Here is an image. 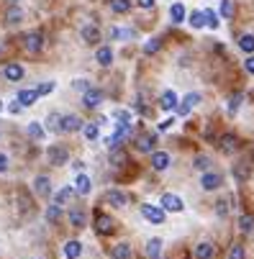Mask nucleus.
Returning a JSON list of instances; mask_svg holds the SVG:
<instances>
[{"mask_svg": "<svg viewBox=\"0 0 254 259\" xmlns=\"http://www.w3.org/2000/svg\"><path fill=\"white\" fill-rule=\"evenodd\" d=\"M46 156H49V164H67V159H69V154H67V149L64 146H59V144H54V146H49L46 149Z\"/></svg>", "mask_w": 254, "mask_h": 259, "instance_id": "obj_1", "label": "nucleus"}, {"mask_svg": "<svg viewBox=\"0 0 254 259\" xmlns=\"http://www.w3.org/2000/svg\"><path fill=\"white\" fill-rule=\"evenodd\" d=\"M141 216L152 223H165V208L162 206H141Z\"/></svg>", "mask_w": 254, "mask_h": 259, "instance_id": "obj_2", "label": "nucleus"}, {"mask_svg": "<svg viewBox=\"0 0 254 259\" xmlns=\"http://www.w3.org/2000/svg\"><path fill=\"white\" fill-rule=\"evenodd\" d=\"M23 47H26V52H31V54H36V52H41V47H44V36L41 33H26L23 36Z\"/></svg>", "mask_w": 254, "mask_h": 259, "instance_id": "obj_3", "label": "nucleus"}, {"mask_svg": "<svg viewBox=\"0 0 254 259\" xmlns=\"http://www.w3.org/2000/svg\"><path fill=\"white\" fill-rule=\"evenodd\" d=\"M83 126H85V123L80 121L77 116H62V121H59V131H64V133L83 131Z\"/></svg>", "mask_w": 254, "mask_h": 259, "instance_id": "obj_4", "label": "nucleus"}, {"mask_svg": "<svg viewBox=\"0 0 254 259\" xmlns=\"http://www.w3.org/2000/svg\"><path fill=\"white\" fill-rule=\"evenodd\" d=\"M177 105H180L177 93H175V90H165V93H162V98H159V108H162V110H175Z\"/></svg>", "mask_w": 254, "mask_h": 259, "instance_id": "obj_5", "label": "nucleus"}, {"mask_svg": "<svg viewBox=\"0 0 254 259\" xmlns=\"http://www.w3.org/2000/svg\"><path fill=\"white\" fill-rule=\"evenodd\" d=\"M162 208H165V210H172V213H180L185 206H182V200L177 198V195H172V193H165V195H162Z\"/></svg>", "mask_w": 254, "mask_h": 259, "instance_id": "obj_6", "label": "nucleus"}, {"mask_svg": "<svg viewBox=\"0 0 254 259\" xmlns=\"http://www.w3.org/2000/svg\"><path fill=\"white\" fill-rule=\"evenodd\" d=\"M100 103H103V93H100V90H95V87L85 90V95H83V105L85 108H98Z\"/></svg>", "mask_w": 254, "mask_h": 259, "instance_id": "obj_7", "label": "nucleus"}, {"mask_svg": "<svg viewBox=\"0 0 254 259\" xmlns=\"http://www.w3.org/2000/svg\"><path fill=\"white\" fill-rule=\"evenodd\" d=\"M3 75H5L8 82H18V80H23V67L16 64V62H10V64L3 67Z\"/></svg>", "mask_w": 254, "mask_h": 259, "instance_id": "obj_8", "label": "nucleus"}, {"mask_svg": "<svg viewBox=\"0 0 254 259\" xmlns=\"http://www.w3.org/2000/svg\"><path fill=\"white\" fill-rule=\"evenodd\" d=\"M221 182H224V177L218 175V172H205L203 180H200L203 190H218V187H221Z\"/></svg>", "mask_w": 254, "mask_h": 259, "instance_id": "obj_9", "label": "nucleus"}, {"mask_svg": "<svg viewBox=\"0 0 254 259\" xmlns=\"http://www.w3.org/2000/svg\"><path fill=\"white\" fill-rule=\"evenodd\" d=\"M80 36H83L85 44H98V41H100V28H98V26H92V24H87V26H83Z\"/></svg>", "mask_w": 254, "mask_h": 259, "instance_id": "obj_10", "label": "nucleus"}, {"mask_svg": "<svg viewBox=\"0 0 254 259\" xmlns=\"http://www.w3.org/2000/svg\"><path fill=\"white\" fill-rule=\"evenodd\" d=\"M216 257V246L211 241H200L195 246V259H213Z\"/></svg>", "mask_w": 254, "mask_h": 259, "instance_id": "obj_11", "label": "nucleus"}, {"mask_svg": "<svg viewBox=\"0 0 254 259\" xmlns=\"http://www.w3.org/2000/svg\"><path fill=\"white\" fill-rule=\"evenodd\" d=\"M33 190H36V195H41V198L52 195V182H49V177L39 175L36 180H33Z\"/></svg>", "mask_w": 254, "mask_h": 259, "instance_id": "obj_12", "label": "nucleus"}, {"mask_svg": "<svg viewBox=\"0 0 254 259\" xmlns=\"http://www.w3.org/2000/svg\"><path fill=\"white\" fill-rule=\"evenodd\" d=\"M152 167H154L157 172L167 170V167H169V154L167 152H154L152 154Z\"/></svg>", "mask_w": 254, "mask_h": 259, "instance_id": "obj_13", "label": "nucleus"}, {"mask_svg": "<svg viewBox=\"0 0 254 259\" xmlns=\"http://www.w3.org/2000/svg\"><path fill=\"white\" fill-rule=\"evenodd\" d=\"M36 100H39V90H21V93H18V103H21L23 108L33 105Z\"/></svg>", "mask_w": 254, "mask_h": 259, "instance_id": "obj_14", "label": "nucleus"}, {"mask_svg": "<svg viewBox=\"0 0 254 259\" xmlns=\"http://www.w3.org/2000/svg\"><path fill=\"white\" fill-rule=\"evenodd\" d=\"M95 229H98V233H111L113 231V221L106 216V213H98L95 216Z\"/></svg>", "mask_w": 254, "mask_h": 259, "instance_id": "obj_15", "label": "nucleus"}, {"mask_svg": "<svg viewBox=\"0 0 254 259\" xmlns=\"http://www.w3.org/2000/svg\"><path fill=\"white\" fill-rule=\"evenodd\" d=\"M75 190H77L80 195H90V190H92L90 177H87V175H77V180H75Z\"/></svg>", "mask_w": 254, "mask_h": 259, "instance_id": "obj_16", "label": "nucleus"}, {"mask_svg": "<svg viewBox=\"0 0 254 259\" xmlns=\"http://www.w3.org/2000/svg\"><path fill=\"white\" fill-rule=\"evenodd\" d=\"M95 59H98L100 67H111V62H113V49H111V47H100L98 54H95Z\"/></svg>", "mask_w": 254, "mask_h": 259, "instance_id": "obj_17", "label": "nucleus"}, {"mask_svg": "<svg viewBox=\"0 0 254 259\" xmlns=\"http://www.w3.org/2000/svg\"><path fill=\"white\" fill-rule=\"evenodd\" d=\"M152 146H154L152 133H141V136H136V149L139 152H152Z\"/></svg>", "mask_w": 254, "mask_h": 259, "instance_id": "obj_18", "label": "nucleus"}, {"mask_svg": "<svg viewBox=\"0 0 254 259\" xmlns=\"http://www.w3.org/2000/svg\"><path fill=\"white\" fill-rule=\"evenodd\" d=\"M80 254H83V244H80V241L72 239V241L64 244V257H67V259H77Z\"/></svg>", "mask_w": 254, "mask_h": 259, "instance_id": "obj_19", "label": "nucleus"}, {"mask_svg": "<svg viewBox=\"0 0 254 259\" xmlns=\"http://www.w3.org/2000/svg\"><path fill=\"white\" fill-rule=\"evenodd\" d=\"M159 254H162V239H149L146 241V257L159 259Z\"/></svg>", "mask_w": 254, "mask_h": 259, "instance_id": "obj_20", "label": "nucleus"}, {"mask_svg": "<svg viewBox=\"0 0 254 259\" xmlns=\"http://www.w3.org/2000/svg\"><path fill=\"white\" fill-rule=\"evenodd\" d=\"M249 175H252V167H249L247 162H239V164L234 167V177L239 180V182H247Z\"/></svg>", "mask_w": 254, "mask_h": 259, "instance_id": "obj_21", "label": "nucleus"}, {"mask_svg": "<svg viewBox=\"0 0 254 259\" xmlns=\"http://www.w3.org/2000/svg\"><path fill=\"white\" fill-rule=\"evenodd\" d=\"M169 18H172V24H182L185 21V5H180V3L169 5Z\"/></svg>", "mask_w": 254, "mask_h": 259, "instance_id": "obj_22", "label": "nucleus"}, {"mask_svg": "<svg viewBox=\"0 0 254 259\" xmlns=\"http://www.w3.org/2000/svg\"><path fill=\"white\" fill-rule=\"evenodd\" d=\"M108 203L113 208H123L126 206V195L121 193V190H111V193H108Z\"/></svg>", "mask_w": 254, "mask_h": 259, "instance_id": "obj_23", "label": "nucleus"}, {"mask_svg": "<svg viewBox=\"0 0 254 259\" xmlns=\"http://www.w3.org/2000/svg\"><path fill=\"white\" fill-rule=\"evenodd\" d=\"M131 257H134V252H131L129 244H118L113 249V259H131Z\"/></svg>", "mask_w": 254, "mask_h": 259, "instance_id": "obj_24", "label": "nucleus"}, {"mask_svg": "<svg viewBox=\"0 0 254 259\" xmlns=\"http://www.w3.org/2000/svg\"><path fill=\"white\" fill-rule=\"evenodd\" d=\"M239 49L247 52V54H254V36L252 33H244V36L239 39Z\"/></svg>", "mask_w": 254, "mask_h": 259, "instance_id": "obj_25", "label": "nucleus"}, {"mask_svg": "<svg viewBox=\"0 0 254 259\" xmlns=\"http://www.w3.org/2000/svg\"><path fill=\"white\" fill-rule=\"evenodd\" d=\"M111 10H113V13H129V10H131V0H111Z\"/></svg>", "mask_w": 254, "mask_h": 259, "instance_id": "obj_26", "label": "nucleus"}, {"mask_svg": "<svg viewBox=\"0 0 254 259\" xmlns=\"http://www.w3.org/2000/svg\"><path fill=\"white\" fill-rule=\"evenodd\" d=\"M236 146H239V144H236V136H231V133H226V136L221 139V152H224V154H231Z\"/></svg>", "mask_w": 254, "mask_h": 259, "instance_id": "obj_27", "label": "nucleus"}, {"mask_svg": "<svg viewBox=\"0 0 254 259\" xmlns=\"http://www.w3.org/2000/svg\"><path fill=\"white\" fill-rule=\"evenodd\" d=\"M75 193H77V190L67 185V187H62V190H59V193H56V195H54V200H56V203H59V206H64V203H67L69 198H72Z\"/></svg>", "mask_w": 254, "mask_h": 259, "instance_id": "obj_28", "label": "nucleus"}, {"mask_svg": "<svg viewBox=\"0 0 254 259\" xmlns=\"http://www.w3.org/2000/svg\"><path fill=\"white\" fill-rule=\"evenodd\" d=\"M69 223H72L75 229H83L85 226V213L83 210H69Z\"/></svg>", "mask_w": 254, "mask_h": 259, "instance_id": "obj_29", "label": "nucleus"}, {"mask_svg": "<svg viewBox=\"0 0 254 259\" xmlns=\"http://www.w3.org/2000/svg\"><path fill=\"white\" fill-rule=\"evenodd\" d=\"M203 13H205V26L216 31V28H218V24H221V21H218V13H216V10H211V8L203 10Z\"/></svg>", "mask_w": 254, "mask_h": 259, "instance_id": "obj_30", "label": "nucleus"}, {"mask_svg": "<svg viewBox=\"0 0 254 259\" xmlns=\"http://www.w3.org/2000/svg\"><path fill=\"white\" fill-rule=\"evenodd\" d=\"M59 216H62L59 203H54V206H49V208H46V221H49V223H56V221H59Z\"/></svg>", "mask_w": 254, "mask_h": 259, "instance_id": "obj_31", "label": "nucleus"}, {"mask_svg": "<svg viewBox=\"0 0 254 259\" xmlns=\"http://www.w3.org/2000/svg\"><path fill=\"white\" fill-rule=\"evenodd\" d=\"M190 24H193V28H203L205 26V13H203V10H193V13H190Z\"/></svg>", "mask_w": 254, "mask_h": 259, "instance_id": "obj_32", "label": "nucleus"}, {"mask_svg": "<svg viewBox=\"0 0 254 259\" xmlns=\"http://www.w3.org/2000/svg\"><path fill=\"white\" fill-rule=\"evenodd\" d=\"M234 10H236L234 0H221V16L224 18H234Z\"/></svg>", "mask_w": 254, "mask_h": 259, "instance_id": "obj_33", "label": "nucleus"}, {"mask_svg": "<svg viewBox=\"0 0 254 259\" xmlns=\"http://www.w3.org/2000/svg\"><path fill=\"white\" fill-rule=\"evenodd\" d=\"M239 229L244 233H252L254 231V216H241L239 218Z\"/></svg>", "mask_w": 254, "mask_h": 259, "instance_id": "obj_34", "label": "nucleus"}, {"mask_svg": "<svg viewBox=\"0 0 254 259\" xmlns=\"http://www.w3.org/2000/svg\"><path fill=\"white\" fill-rule=\"evenodd\" d=\"M23 18V10L21 8H8V13H5V21H8V24H18V21Z\"/></svg>", "mask_w": 254, "mask_h": 259, "instance_id": "obj_35", "label": "nucleus"}, {"mask_svg": "<svg viewBox=\"0 0 254 259\" xmlns=\"http://www.w3.org/2000/svg\"><path fill=\"white\" fill-rule=\"evenodd\" d=\"M83 133H85L87 141L98 139V123H85V126H83Z\"/></svg>", "mask_w": 254, "mask_h": 259, "instance_id": "obj_36", "label": "nucleus"}, {"mask_svg": "<svg viewBox=\"0 0 254 259\" xmlns=\"http://www.w3.org/2000/svg\"><path fill=\"white\" fill-rule=\"evenodd\" d=\"M111 164H113V167H123V164H126V152L113 149V154H111Z\"/></svg>", "mask_w": 254, "mask_h": 259, "instance_id": "obj_37", "label": "nucleus"}, {"mask_svg": "<svg viewBox=\"0 0 254 259\" xmlns=\"http://www.w3.org/2000/svg\"><path fill=\"white\" fill-rule=\"evenodd\" d=\"M28 136H31V139H39V141L44 139V129L39 126L36 121H33V123H28Z\"/></svg>", "mask_w": 254, "mask_h": 259, "instance_id": "obj_38", "label": "nucleus"}, {"mask_svg": "<svg viewBox=\"0 0 254 259\" xmlns=\"http://www.w3.org/2000/svg\"><path fill=\"white\" fill-rule=\"evenodd\" d=\"M239 105H241V93H236V95H231V100H228V113L234 116L236 110H239Z\"/></svg>", "mask_w": 254, "mask_h": 259, "instance_id": "obj_39", "label": "nucleus"}, {"mask_svg": "<svg viewBox=\"0 0 254 259\" xmlns=\"http://www.w3.org/2000/svg\"><path fill=\"white\" fill-rule=\"evenodd\" d=\"M228 259H244V246L241 244H234L228 249Z\"/></svg>", "mask_w": 254, "mask_h": 259, "instance_id": "obj_40", "label": "nucleus"}, {"mask_svg": "<svg viewBox=\"0 0 254 259\" xmlns=\"http://www.w3.org/2000/svg\"><path fill=\"white\" fill-rule=\"evenodd\" d=\"M208 164H211V159H208V156H195V159H193V167H195V170H208Z\"/></svg>", "mask_w": 254, "mask_h": 259, "instance_id": "obj_41", "label": "nucleus"}, {"mask_svg": "<svg viewBox=\"0 0 254 259\" xmlns=\"http://www.w3.org/2000/svg\"><path fill=\"white\" fill-rule=\"evenodd\" d=\"M157 52H159V41H157V39H152V41L144 44V54H157Z\"/></svg>", "mask_w": 254, "mask_h": 259, "instance_id": "obj_42", "label": "nucleus"}, {"mask_svg": "<svg viewBox=\"0 0 254 259\" xmlns=\"http://www.w3.org/2000/svg\"><path fill=\"white\" fill-rule=\"evenodd\" d=\"M216 213H218V216H226V213H228V200L226 198H221L216 203Z\"/></svg>", "mask_w": 254, "mask_h": 259, "instance_id": "obj_43", "label": "nucleus"}, {"mask_svg": "<svg viewBox=\"0 0 254 259\" xmlns=\"http://www.w3.org/2000/svg\"><path fill=\"white\" fill-rule=\"evenodd\" d=\"M182 103L193 108V105H198V103H200V95H198V93H190V95H185V100H182Z\"/></svg>", "mask_w": 254, "mask_h": 259, "instance_id": "obj_44", "label": "nucleus"}, {"mask_svg": "<svg viewBox=\"0 0 254 259\" xmlns=\"http://www.w3.org/2000/svg\"><path fill=\"white\" fill-rule=\"evenodd\" d=\"M59 121H62L59 116L52 113V116H49V129H52V131H59Z\"/></svg>", "mask_w": 254, "mask_h": 259, "instance_id": "obj_45", "label": "nucleus"}, {"mask_svg": "<svg viewBox=\"0 0 254 259\" xmlns=\"http://www.w3.org/2000/svg\"><path fill=\"white\" fill-rule=\"evenodd\" d=\"M244 70H247L249 75H254V54H249V57L244 59Z\"/></svg>", "mask_w": 254, "mask_h": 259, "instance_id": "obj_46", "label": "nucleus"}, {"mask_svg": "<svg viewBox=\"0 0 254 259\" xmlns=\"http://www.w3.org/2000/svg\"><path fill=\"white\" fill-rule=\"evenodd\" d=\"M39 90V95H49L52 93V90H54V82H44L41 87H36Z\"/></svg>", "mask_w": 254, "mask_h": 259, "instance_id": "obj_47", "label": "nucleus"}, {"mask_svg": "<svg viewBox=\"0 0 254 259\" xmlns=\"http://www.w3.org/2000/svg\"><path fill=\"white\" fill-rule=\"evenodd\" d=\"M172 126H175V118H167V121H162V123H159V131H169Z\"/></svg>", "mask_w": 254, "mask_h": 259, "instance_id": "obj_48", "label": "nucleus"}, {"mask_svg": "<svg viewBox=\"0 0 254 259\" xmlns=\"http://www.w3.org/2000/svg\"><path fill=\"white\" fill-rule=\"evenodd\" d=\"M75 87H77V90H83V93H85V90H90V82H87V80H77V82H75Z\"/></svg>", "mask_w": 254, "mask_h": 259, "instance_id": "obj_49", "label": "nucleus"}, {"mask_svg": "<svg viewBox=\"0 0 254 259\" xmlns=\"http://www.w3.org/2000/svg\"><path fill=\"white\" fill-rule=\"evenodd\" d=\"M5 170H8V156L0 152V172H5Z\"/></svg>", "mask_w": 254, "mask_h": 259, "instance_id": "obj_50", "label": "nucleus"}, {"mask_svg": "<svg viewBox=\"0 0 254 259\" xmlns=\"http://www.w3.org/2000/svg\"><path fill=\"white\" fill-rule=\"evenodd\" d=\"M21 108H23V105L18 103V98H16V103H10V105H8V110H10V113H21Z\"/></svg>", "mask_w": 254, "mask_h": 259, "instance_id": "obj_51", "label": "nucleus"}, {"mask_svg": "<svg viewBox=\"0 0 254 259\" xmlns=\"http://www.w3.org/2000/svg\"><path fill=\"white\" fill-rule=\"evenodd\" d=\"M136 3H139V8H144V10H149V8H152V5H154V0H136Z\"/></svg>", "mask_w": 254, "mask_h": 259, "instance_id": "obj_52", "label": "nucleus"}, {"mask_svg": "<svg viewBox=\"0 0 254 259\" xmlns=\"http://www.w3.org/2000/svg\"><path fill=\"white\" fill-rule=\"evenodd\" d=\"M0 110H3V100H0Z\"/></svg>", "mask_w": 254, "mask_h": 259, "instance_id": "obj_53", "label": "nucleus"}]
</instances>
